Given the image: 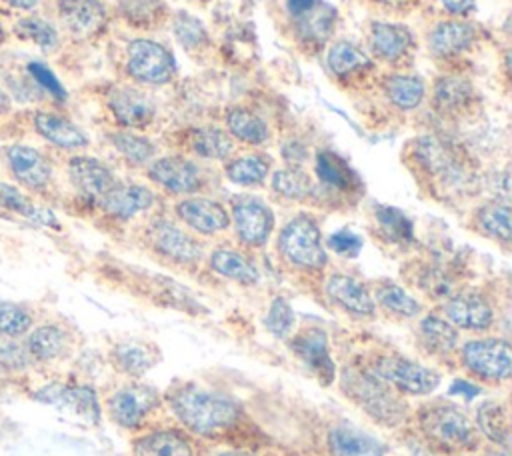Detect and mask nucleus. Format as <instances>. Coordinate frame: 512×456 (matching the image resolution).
<instances>
[{
  "instance_id": "f257e3e1",
  "label": "nucleus",
  "mask_w": 512,
  "mask_h": 456,
  "mask_svg": "<svg viewBox=\"0 0 512 456\" xmlns=\"http://www.w3.org/2000/svg\"><path fill=\"white\" fill-rule=\"evenodd\" d=\"M172 414L190 432L204 438H220L242 426L244 414L230 396L194 384H182L168 394Z\"/></svg>"
},
{
  "instance_id": "f03ea898",
  "label": "nucleus",
  "mask_w": 512,
  "mask_h": 456,
  "mask_svg": "<svg viewBox=\"0 0 512 456\" xmlns=\"http://www.w3.org/2000/svg\"><path fill=\"white\" fill-rule=\"evenodd\" d=\"M340 388L364 414L382 426H398L406 418L402 396L362 366H346L340 374Z\"/></svg>"
},
{
  "instance_id": "7ed1b4c3",
  "label": "nucleus",
  "mask_w": 512,
  "mask_h": 456,
  "mask_svg": "<svg viewBox=\"0 0 512 456\" xmlns=\"http://www.w3.org/2000/svg\"><path fill=\"white\" fill-rule=\"evenodd\" d=\"M424 438L444 452H470L478 446L474 422L456 406L444 400L426 402L416 412Z\"/></svg>"
},
{
  "instance_id": "20e7f679",
  "label": "nucleus",
  "mask_w": 512,
  "mask_h": 456,
  "mask_svg": "<svg viewBox=\"0 0 512 456\" xmlns=\"http://www.w3.org/2000/svg\"><path fill=\"white\" fill-rule=\"evenodd\" d=\"M0 160L8 180L26 194L40 198L54 188V164L40 148L26 142H10L0 150Z\"/></svg>"
},
{
  "instance_id": "39448f33",
  "label": "nucleus",
  "mask_w": 512,
  "mask_h": 456,
  "mask_svg": "<svg viewBox=\"0 0 512 456\" xmlns=\"http://www.w3.org/2000/svg\"><path fill=\"white\" fill-rule=\"evenodd\" d=\"M278 252L300 270H320L328 262L322 232L308 214H298L284 224L278 236Z\"/></svg>"
},
{
  "instance_id": "423d86ee",
  "label": "nucleus",
  "mask_w": 512,
  "mask_h": 456,
  "mask_svg": "<svg viewBox=\"0 0 512 456\" xmlns=\"http://www.w3.org/2000/svg\"><path fill=\"white\" fill-rule=\"evenodd\" d=\"M368 370L374 372L398 394H408V396L430 394L440 384L438 372L396 352L376 354L370 360Z\"/></svg>"
},
{
  "instance_id": "0eeeda50",
  "label": "nucleus",
  "mask_w": 512,
  "mask_h": 456,
  "mask_svg": "<svg viewBox=\"0 0 512 456\" xmlns=\"http://www.w3.org/2000/svg\"><path fill=\"white\" fill-rule=\"evenodd\" d=\"M28 394L46 406H54L62 412H68L80 420L98 422L100 420V402L92 386L74 380L46 378L38 384L28 386Z\"/></svg>"
},
{
  "instance_id": "6e6552de",
  "label": "nucleus",
  "mask_w": 512,
  "mask_h": 456,
  "mask_svg": "<svg viewBox=\"0 0 512 456\" xmlns=\"http://www.w3.org/2000/svg\"><path fill=\"white\" fill-rule=\"evenodd\" d=\"M22 344L36 374H46L72 358L76 338L68 326L56 320H44L32 326V330L22 338Z\"/></svg>"
},
{
  "instance_id": "1a4fd4ad",
  "label": "nucleus",
  "mask_w": 512,
  "mask_h": 456,
  "mask_svg": "<svg viewBox=\"0 0 512 456\" xmlns=\"http://www.w3.org/2000/svg\"><path fill=\"white\" fill-rule=\"evenodd\" d=\"M462 368L490 384H500L510 378L512 352L504 338H476L460 346L458 352Z\"/></svg>"
},
{
  "instance_id": "9d476101",
  "label": "nucleus",
  "mask_w": 512,
  "mask_h": 456,
  "mask_svg": "<svg viewBox=\"0 0 512 456\" xmlns=\"http://www.w3.org/2000/svg\"><path fill=\"white\" fill-rule=\"evenodd\" d=\"M162 400L156 388L148 384L130 382L120 388H116L104 402V410L108 418L124 428V430H136L140 428L150 414H154L160 408Z\"/></svg>"
},
{
  "instance_id": "9b49d317",
  "label": "nucleus",
  "mask_w": 512,
  "mask_h": 456,
  "mask_svg": "<svg viewBox=\"0 0 512 456\" xmlns=\"http://www.w3.org/2000/svg\"><path fill=\"white\" fill-rule=\"evenodd\" d=\"M126 72L144 84H166L176 74V62L168 48L162 44L136 38L126 48Z\"/></svg>"
},
{
  "instance_id": "f8f14e48",
  "label": "nucleus",
  "mask_w": 512,
  "mask_h": 456,
  "mask_svg": "<svg viewBox=\"0 0 512 456\" xmlns=\"http://www.w3.org/2000/svg\"><path fill=\"white\" fill-rule=\"evenodd\" d=\"M230 222L246 246H264L274 228V214L264 200L242 194L232 200Z\"/></svg>"
},
{
  "instance_id": "ddd939ff",
  "label": "nucleus",
  "mask_w": 512,
  "mask_h": 456,
  "mask_svg": "<svg viewBox=\"0 0 512 456\" xmlns=\"http://www.w3.org/2000/svg\"><path fill=\"white\" fill-rule=\"evenodd\" d=\"M66 176L76 194L94 204L118 182L114 172L102 160L88 154L70 156L66 162Z\"/></svg>"
},
{
  "instance_id": "4468645a",
  "label": "nucleus",
  "mask_w": 512,
  "mask_h": 456,
  "mask_svg": "<svg viewBox=\"0 0 512 456\" xmlns=\"http://www.w3.org/2000/svg\"><path fill=\"white\" fill-rule=\"evenodd\" d=\"M30 126L38 138L54 148L78 152L90 144L88 134L60 112L38 108L30 116Z\"/></svg>"
},
{
  "instance_id": "2eb2a0df",
  "label": "nucleus",
  "mask_w": 512,
  "mask_h": 456,
  "mask_svg": "<svg viewBox=\"0 0 512 456\" xmlns=\"http://www.w3.org/2000/svg\"><path fill=\"white\" fill-rule=\"evenodd\" d=\"M294 356L322 382L330 384L336 376V368L328 350L326 332L320 328H304L288 340Z\"/></svg>"
},
{
  "instance_id": "dca6fc26",
  "label": "nucleus",
  "mask_w": 512,
  "mask_h": 456,
  "mask_svg": "<svg viewBox=\"0 0 512 456\" xmlns=\"http://www.w3.org/2000/svg\"><path fill=\"white\" fill-rule=\"evenodd\" d=\"M0 216L10 220H22L34 226L58 228V220L52 210L36 202L34 196L26 194L14 182L0 178Z\"/></svg>"
},
{
  "instance_id": "f3484780",
  "label": "nucleus",
  "mask_w": 512,
  "mask_h": 456,
  "mask_svg": "<svg viewBox=\"0 0 512 456\" xmlns=\"http://www.w3.org/2000/svg\"><path fill=\"white\" fill-rule=\"evenodd\" d=\"M444 316L454 328L484 332L494 324V310L490 302L476 292L452 294L444 302Z\"/></svg>"
},
{
  "instance_id": "a211bd4d",
  "label": "nucleus",
  "mask_w": 512,
  "mask_h": 456,
  "mask_svg": "<svg viewBox=\"0 0 512 456\" xmlns=\"http://www.w3.org/2000/svg\"><path fill=\"white\" fill-rule=\"evenodd\" d=\"M150 180L172 194H192L202 186L200 168L182 156H164L150 164Z\"/></svg>"
},
{
  "instance_id": "6ab92c4d",
  "label": "nucleus",
  "mask_w": 512,
  "mask_h": 456,
  "mask_svg": "<svg viewBox=\"0 0 512 456\" xmlns=\"http://www.w3.org/2000/svg\"><path fill=\"white\" fill-rule=\"evenodd\" d=\"M176 216L198 234H218L230 226L228 210L204 196H190L176 204Z\"/></svg>"
},
{
  "instance_id": "aec40b11",
  "label": "nucleus",
  "mask_w": 512,
  "mask_h": 456,
  "mask_svg": "<svg viewBox=\"0 0 512 456\" xmlns=\"http://www.w3.org/2000/svg\"><path fill=\"white\" fill-rule=\"evenodd\" d=\"M58 18L74 38H90L104 28L108 10L100 0H58Z\"/></svg>"
},
{
  "instance_id": "412c9836",
  "label": "nucleus",
  "mask_w": 512,
  "mask_h": 456,
  "mask_svg": "<svg viewBox=\"0 0 512 456\" xmlns=\"http://www.w3.org/2000/svg\"><path fill=\"white\" fill-rule=\"evenodd\" d=\"M154 204V194L140 184H120L116 182L96 206L110 218L130 220L140 212H146Z\"/></svg>"
},
{
  "instance_id": "4be33fe9",
  "label": "nucleus",
  "mask_w": 512,
  "mask_h": 456,
  "mask_svg": "<svg viewBox=\"0 0 512 456\" xmlns=\"http://www.w3.org/2000/svg\"><path fill=\"white\" fill-rule=\"evenodd\" d=\"M326 296L358 318H372L376 314V302L368 288L348 274H332L326 280Z\"/></svg>"
},
{
  "instance_id": "5701e85b",
  "label": "nucleus",
  "mask_w": 512,
  "mask_h": 456,
  "mask_svg": "<svg viewBox=\"0 0 512 456\" xmlns=\"http://www.w3.org/2000/svg\"><path fill=\"white\" fill-rule=\"evenodd\" d=\"M160 362V350L152 342L128 338L110 348V364L124 376H144L152 366Z\"/></svg>"
},
{
  "instance_id": "b1692460",
  "label": "nucleus",
  "mask_w": 512,
  "mask_h": 456,
  "mask_svg": "<svg viewBox=\"0 0 512 456\" xmlns=\"http://www.w3.org/2000/svg\"><path fill=\"white\" fill-rule=\"evenodd\" d=\"M150 238H152L154 248L160 254L168 256L176 262L192 264V262H198L202 256L200 242L172 222H166V220L156 222L150 230Z\"/></svg>"
},
{
  "instance_id": "393cba45",
  "label": "nucleus",
  "mask_w": 512,
  "mask_h": 456,
  "mask_svg": "<svg viewBox=\"0 0 512 456\" xmlns=\"http://www.w3.org/2000/svg\"><path fill=\"white\" fill-rule=\"evenodd\" d=\"M108 106L116 122L126 128H142L154 116L152 102L142 92L126 86L114 88L110 92Z\"/></svg>"
},
{
  "instance_id": "a878e982",
  "label": "nucleus",
  "mask_w": 512,
  "mask_h": 456,
  "mask_svg": "<svg viewBox=\"0 0 512 456\" xmlns=\"http://www.w3.org/2000/svg\"><path fill=\"white\" fill-rule=\"evenodd\" d=\"M328 444L334 456H384L388 452L378 438L344 424L330 430Z\"/></svg>"
},
{
  "instance_id": "bb28decb",
  "label": "nucleus",
  "mask_w": 512,
  "mask_h": 456,
  "mask_svg": "<svg viewBox=\"0 0 512 456\" xmlns=\"http://www.w3.org/2000/svg\"><path fill=\"white\" fill-rule=\"evenodd\" d=\"M36 370L26 354L22 340L0 336V382L26 384L34 382Z\"/></svg>"
},
{
  "instance_id": "cd10ccee",
  "label": "nucleus",
  "mask_w": 512,
  "mask_h": 456,
  "mask_svg": "<svg viewBox=\"0 0 512 456\" xmlns=\"http://www.w3.org/2000/svg\"><path fill=\"white\" fill-rule=\"evenodd\" d=\"M474 38H476V30L472 24L462 20H442L432 28L428 36V44L432 52L440 56H450L470 48Z\"/></svg>"
},
{
  "instance_id": "c85d7f7f",
  "label": "nucleus",
  "mask_w": 512,
  "mask_h": 456,
  "mask_svg": "<svg viewBox=\"0 0 512 456\" xmlns=\"http://www.w3.org/2000/svg\"><path fill=\"white\" fill-rule=\"evenodd\" d=\"M370 46L378 58L398 60L412 46V34L406 26L392 22H374L370 30Z\"/></svg>"
},
{
  "instance_id": "c756f323",
  "label": "nucleus",
  "mask_w": 512,
  "mask_h": 456,
  "mask_svg": "<svg viewBox=\"0 0 512 456\" xmlns=\"http://www.w3.org/2000/svg\"><path fill=\"white\" fill-rule=\"evenodd\" d=\"M136 456H194V446L178 430H156L136 440Z\"/></svg>"
},
{
  "instance_id": "7c9ffc66",
  "label": "nucleus",
  "mask_w": 512,
  "mask_h": 456,
  "mask_svg": "<svg viewBox=\"0 0 512 456\" xmlns=\"http://www.w3.org/2000/svg\"><path fill=\"white\" fill-rule=\"evenodd\" d=\"M314 170H316L318 180L330 190L354 192L360 184L354 170L350 168V164L344 158H340L336 152H330V150H322L316 154Z\"/></svg>"
},
{
  "instance_id": "2f4dec72",
  "label": "nucleus",
  "mask_w": 512,
  "mask_h": 456,
  "mask_svg": "<svg viewBox=\"0 0 512 456\" xmlns=\"http://www.w3.org/2000/svg\"><path fill=\"white\" fill-rule=\"evenodd\" d=\"M418 338L422 348L434 356H446L458 348V328L436 314H428L420 320Z\"/></svg>"
},
{
  "instance_id": "473e14b6",
  "label": "nucleus",
  "mask_w": 512,
  "mask_h": 456,
  "mask_svg": "<svg viewBox=\"0 0 512 456\" xmlns=\"http://www.w3.org/2000/svg\"><path fill=\"white\" fill-rule=\"evenodd\" d=\"M210 268L224 276L230 278L238 284H256L260 280V272L254 266V262L250 258H246L242 252L232 250V248H216L210 254Z\"/></svg>"
},
{
  "instance_id": "72a5a7b5",
  "label": "nucleus",
  "mask_w": 512,
  "mask_h": 456,
  "mask_svg": "<svg viewBox=\"0 0 512 456\" xmlns=\"http://www.w3.org/2000/svg\"><path fill=\"white\" fill-rule=\"evenodd\" d=\"M12 34L22 42L34 44L38 50L46 54L54 52L60 46V34L56 26L36 14L20 16L12 26Z\"/></svg>"
},
{
  "instance_id": "f704fd0d",
  "label": "nucleus",
  "mask_w": 512,
  "mask_h": 456,
  "mask_svg": "<svg viewBox=\"0 0 512 456\" xmlns=\"http://www.w3.org/2000/svg\"><path fill=\"white\" fill-rule=\"evenodd\" d=\"M36 322V312L28 304L0 298V336L22 340Z\"/></svg>"
},
{
  "instance_id": "c9c22d12",
  "label": "nucleus",
  "mask_w": 512,
  "mask_h": 456,
  "mask_svg": "<svg viewBox=\"0 0 512 456\" xmlns=\"http://www.w3.org/2000/svg\"><path fill=\"white\" fill-rule=\"evenodd\" d=\"M384 92L396 108L412 110V108L420 106V102L424 100L426 88L418 76L394 74L384 82Z\"/></svg>"
},
{
  "instance_id": "e433bc0d",
  "label": "nucleus",
  "mask_w": 512,
  "mask_h": 456,
  "mask_svg": "<svg viewBox=\"0 0 512 456\" xmlns=\"http://www.w3.org/2000/svg\"><path fill=\"white\" fill-rule=\"evenodd\" d=\"M374 302H378L388 314L398 318H416L422 312V304L410 296L404 288L392 282H384L374 292Z\"/></svg>"
},
{
  "instance_id": "4c0bfd02",
  "label": "nucleus",
  "mask_w": 512,
  "mask_h": 456,
  "mask_svg": "<svg viewBox=\"0 0 512 456\" xmlns=\"http://www.w3.org/2000/svg\"><path fill=\"white\" fill-rule=\"evenodd\" d=\"M336 12L328 4H314L308 12L298 16V30L302 40L312 44H322L334 28Z\"/></svg>"
},
{
  "instance_id": "58836bf2",
  "label": "nucleus",
  "mask_w": 512,
  "mask_h": 456,
  "mask_svg": "<svg viewBox=\"0 0 512 456\" xmlns=\"http://www.w3.org/2000/svg\"><path fill=\"white\" fill-rule=\"evenodd\" d=\"M478 430L490 438L494 444L506 446L510 438V424H508V410L500 402H484L478 406L476 412Z\"/></svg>"
},
{
  "instance_id": "ea45409f",
  "label": "nucleus",
  "mask_w": 512,
  "mask_h": 456,
  "mask_svg": "<svg viewBox=\"0 0 512 456\" xmlns=\"http://www.w3.org/2000/svg\"><path fill=\"white\" fill-rule=\"evenodd\" d=\"M268 174H270V162L266 156H260V154L234 158L226 166L228 180L238 186H258L268 178Z\"/></svg>"
},
{
  "instance_id": "a19ab883",
  "label": "nucleus",
  "mask_w": 512,
  "mask_h": 456,
  "mask_svg": "<svg viewBox=\"0 0 512 456\" xmlns=\"http://www.w3.org/2000/svg\"><path fill=\"white\" fill-rule=\"evenodd\" d=\"M478 228L500 242L510 240V206L506 200H492L478 208L476 212Z\"/></svg>"
},
{
  "instance_id": "79ce46f5",
  "label": "nucleus",
  "mask_w": 512,
  "mask_h": 456,
  "mask_svg": "<svg viewBox=\"0 0 512 456\" xmlns=\"http://www.w3.org/2000/svg\"><path fill=\"white\" fill-rule=\"evenodd\" d=\"M226 124L230 134L246 144H262L268 138L266 122L246 108H232L226 116Z\"/></svg>"
},
{
  "instance_id": "37998d69",
  "label": "nucleus",
  "mask_w": 512,
  "mask_h": 456,
  "mask_svg": "<svg viewBox=\"0 0 512 456\" xmlns=\"http://www.w3.org/2000/svg\"><path fill=\"white\" fill-rule=\"evenodd\" d=\"M328 68L336 76H350L364 68H370V58L364 50H360L356 44L350 42H336L328 50Z\"/></svg>"
},
{
  "instance_id": "c03bdc74",
  "label": "nucleus",
  "mask_w": 512,
  "mask_h": 456,
  "mask_svg": "<svg viewBox=\"0 0 512 456\" xmlns=\"http://www.w3.org/2000/svg\"><path fill=\"white\" fill-rule=\"evenodd\" d=\"M376 224L382 232V236L396 244H408L414 240V228L412 222L404 212L392 206H376L374 210Z\"/></svg>"
},
{
  "instance_id": "a18cd8bd",
  "label": "nucleus",
  "mask_w": 512,
  "mask_h": 456,
  "mask_svg": "<svg viewBox=\"0 0 512 456\" xmlns=\"http://www.w3.org/2000/svg\"><path fill=\"white\" fill-rule=\"evenodd\" d=\"M272 190L288 200H304L312 194V180L298 166H286L272 174Z\"/></svg>"
},
{
  "instance_id": "49530a36",
  "label": "nucleus",
  "mask_w": 512,
  "mask_h": 456,
  "mask_svg": "<svg viewBox=\"0 0 512 456\" xmlns=\"http://www.w3.org/2000/svg\"><path fill=\"white\" fill-rule=\"evenodd\" d=\"M192 150L202 156V158H210V160H224L232 154L234 144L232 138L228 134H224L222 130L216 128H202L196 130L192 134V142H190Z\"/></svg>"
},
{
  "instance_id": "de8ad7c7",
  "label": "nucleus",
  "mask_w": 512,
  "mask_h": 456,
  "mask_svg": "<svg viewBox=\"0 0 512 456\" xmlns=\"http://www.w3.org/2000/svg\"><path fill=\"white\" fill-rule=\"evenodd\" d=\"M110 144L132 164H146L156 154V146L134 132H114L110 134Z\"/></svg>"
},
{
  "instance_id": "09e8293b",
  "label": "nucleus",
  "mask_w": 512,
  "mask_h": 456,
  "mask_svg": "<svg viewBox=\"0 0 512 456\" xmlns=\"http://www.w3.org/2000/svg\"><path fill=\"white\" fill-rule=\"evenodd\" d=\"M172 30H174L176 40L184 48H198L208 40V32H206L204 24L198 18L190 16L188 12H178L176 14Z\"/></svg>"
},
{
  "instance_id": "8fccbe9b",
  "label": "nucleus",
  "mask_w": 512,
  "mask_h": 456,
  "mask_svg": "<svg viewBox=\"0 0 512 456\" xmlns=\"http://www.w3.org/2000/svg\"><path fill=\"white\" fill-rule=\"evenodd\" d=\"M268 332H272L276 338H286L290 336L292 328H294V312H292V306L282 298H274L270 308H268V314H266V320H264Z\"/></svg>"
},
{
  "instance_id": "3c124183",
  "label": "nucleus",
  "mask_w": 512,
  "mask_h": 456,
  "mask_svg": "<svg viewBox=\"0 0 512 456\" xmlns=\"http://www.w3.org/2000/svg\"><path fill=\"white\" fill-rule=\"evenodd\" d=\"M26 76L32 80V84L36 86V90L52 96L54 100H66V90L60 84V80L54 76V72L42 64V62H30L26 66Z\"/></svg>"
},
{
  "instance_id": "603ef678",
  "label": "nucleus",
  "mask_w": 512,
  "mask_h": 456,
  "mask_svg": "<svg viewBox=\"0 0 512 456\" xmlns=\"http://www.w3.org/2000/svg\"><path fill=\"white\" fill-rule=\"evenodd\" d=\"M470 96V86L464 80L458 78H440L436 84V100L444 106V108H454L466 102V98Z\"/></svg>"
},
{
  "instance_id": "864d4df0",
  "label": "nucleus",
  "mask_w": 512,
  "mask_h": 456,
  "mask_svg": "<svg viewBox=\"0 0 512 456\" xmlns=\"http://www.w3.org/2000/svg\"><path fill=\"white\" fill-rule=\"evenodd\" d=\"M326 246H328L332 252L340 254V256L352 258V256H356V254L360 252V248H362V238H360L358 234L350 232V230H338V232H334V234L328 236Z\"/></svg>"
},
{
  "instance_id": "5fc2aeb1",
  "label": "nucleus",
  "mask_w": 512,
  "mask_h": 456,
  "mask_svg": "<svg viewBox=\"0 0 512 456\" xmlns=\"http://www.w3.org/2000/svg\"><path fill=\"white\" fill-rule=\"evenodd\" d=\"M440 4L452 12V14H458V16H466L474 10L476 6V0H440Z\"/></svg>"
},
{
  "instance_id": "6e6d98bb",
  "label": "nucleus",
  "mask_w": 512,
  "mask_h": 456,
  "mask_svg": "<svg viewBox=\"0 0 512 456\" xmlns=\"http://www.w3.org/2000/svg\"><path fill=\"white\" fill-rule=\"evenodd\" d=\"M450 394H458V396H464V398H474V396L480 394V388L474 386V384H470L468 380H462V378H460V380H456V382L452 384Z\"/></svg>"
},
{
  "instance_id": "4d7b16f0",
  "label": "nucleus",
  "mask_w": 512,
  "mask_h": 456,
  "mask_svg": "<svg viewBox=\"0 0 512 456\" xmlns=\"http://www.w3.org/2000/svg\"><path fill=\"white\" fill-rule=\"evenodd\" d=\"M314 4H316V0H286V8H288L294 16H300V14L308 12Z\"/></svg>"
},
{
  "instance_id": "13d9d810",
  "label": "nucleus",
  "mask_w": 512,
  "mask_h": 456,
  "mask_svg": "<svg viewBox=\"0 0 512 456\" xmlns=\"http://www.w3.org/2000/svg\"><path fill=\"white\" fill-rule=\"evenodd\" d=\"M8 8L18 10V12H32L40 0H2Z\"/></svg>"
},
{
  "instance_id": "bf43d9fd",
  "label": "nucleus",
  "mask_w": 512,
  "mask_h": 456,
  "mask_svg": "<svg viewBox=\"0 0 512 456\" xmlns=\"http://www.w3.org/2000/svg\"><path fill=\"white\" fill-rule=\"evenodd\" d=\"M10 112H12V96L4 86H0V120L10 116Z\"/></svg>"
},
{
  "instance_id": "052dcab7",
  "label": "nucleus",
  "mask_w": 512,
  "mask_h": 456,
  "mask_svg": "<svg viewBox=\"0 0 512 456\" xmlns=\"http://www.w3.org/2000/svg\"><path fill=\"white\" fill-rule=\"evenodd\" d=\"M218 456H254V454L244 452V450H226V452H220Z\"/></svg>"
},
{
  "instance_id": "680f3d73",
  "label": "nucleus",
  "mask_w": 512,
  "mask_h": 456,
  "mask_svg": "<svg viewBox=\"0 0 512 456\" xmlns=\"http://www.w3.org/2000/svg\"><path fill=\"white\" fill-rule=\"evenodd\" d=\"M484 456H506L504 452H488V454H484Z\"/></svg>"
}]
</instances>
